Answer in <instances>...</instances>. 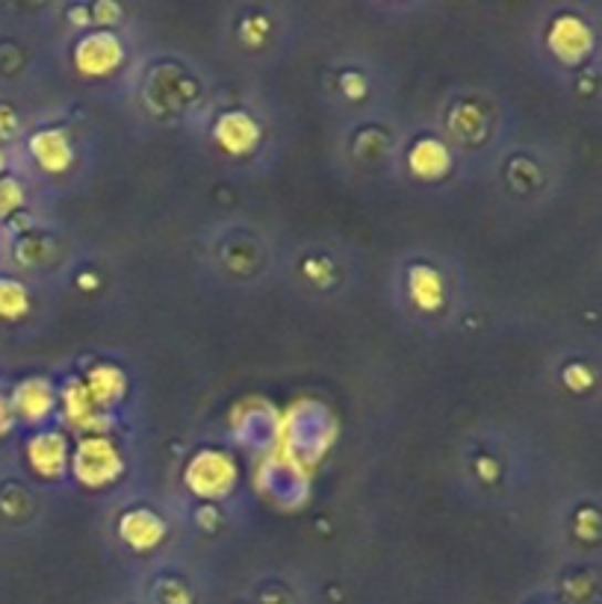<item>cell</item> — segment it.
I'll use <instances>...</instances> for the list:
<instances>
[{
    "label": "cell",
    "mask_w": 602,
    "mask_h": 604,
    "mask_svg": "<svg viewBox=\"0 0 602 604\" xmlns=\"http://www.w3.org/2000/svg\"><path fill=\"white\" fill-rule=\"evenodd\" d=\"M12 425H15L12 404H9V398H3V395H0V437H3V434H9V430H12Z\"/></svg>",
    "instance_id": "obj_16"
},
{
    "label": "cell",
    "mask_w": 602,
    "mask_h": 604,
    "mask_svg": "<svg viewBox=\"0 0 602 604\" xmlns=\"http://www.w3.org/2000/svg\"><path fill=\"white\" fill-rule=\"evenodd\" d=\"M62 407H65V419H69L71 428L89 430V437H101L106 428H110V419L106 413L92 402V395L86 393L83 381H71L62 393Z\"/></svg>",
    "instance_id": "obj_6"
},
{
    "label": "cell",
    "mask_w": 602,
    "mask_h": 604,
    "mask_svg": "<svg viewBox=\"0 0 602 604\" xmlns=\"http://www.w3.org/2000/svg\"><path fill=\"white\" fill-rule=\"evenodd\" d=\"M343 88H352V97L363 95V80L361 77H343Z\"/></svg>",
    "instance_id": "obj_18"
},
{
    "label": "cell",
    "mask_w": 602,
    "mask_h": 604,
    "mask_svg": "<svg viewBox=\"0 0 602 604\" xmlns=\"http://www.w3.org/2000/svg\"><path fill=\"white\" fill-rule=\"evenodd\" d=\"M411 299L419 310H437L443 304V281L440 274L428 265L411 269Z\"/></svg>",
    "instance_id": "obj_13"
},
{
    "label": "cell",
    "mask_w": 602,
    "mask_h": 604,
    "mask_svg": "<svg viewBox=\"0 0 602 604\" xmlns=\"http://www.w3.org/2000/svg\"><path fill=\"white\" fill-rule=\"evenodd\" d=\"M407 163L414 168V175L425 177V180H434V177H440L449 171V150L446 145H440L437 139H419L407 154Z\"/></svg>",
    "instance_id": "obj_12"
},
{
    "label": "cell",
    "mask_w": 602,
    "mask_h": 604,
    "mask_svg": "<svg viewBox=\"0 0 602 604\" xmlns=\"http://www.w3.org/2000/svg\"><path fill=\"white\" fill-rule=\"evenodd\" d=\"M27 460L35 475L56 478L65 472V464H69V439L62 437L60 430H42L39 437L27 442Z\"/></svg>",
    "instance_id": "obj_7"
},
{
    "label": "cell",
    "mask_w": 602,
    "mask_h": 604,
    "mask_svg": "<svg viewBox=\"0 0 602 604\" xmlns=\"http://www.w3.org/2000/svg\"><path fill=\"white\" fill-rule=\"evenodd\" d=\"M260 139V127L251 115L246 113H225L216 122V142L228 154H246L251 150Z\"/></svg>",
    "instance_id": "obj_10"
},
{
    "label": "cell",
    "mask_w": 602,
    "mask_h": 604,
    "mask_svg": "<svg viewBox=\"0 0 602 604\" xmlns=\"http://www.w3.org/2000/svg\"><path fill=\"white\" fill-rule=\"evenodd\" d=\"M567 375V384L573 386V389H582V386L591 384V372L588 368H579V366H570L564 372Z\"/></svg>",
    "instance_id": "obj_17"
},
{
    "label": "cell",
    "mask_w": 602,
    "mask_h": 604,
    "mask_svg": "<svg viewBox=\"0 0 602 604\" xmlns=\"http://www.w3.org/2000/svg\"><path fill=\"white\" fill-rule=\"evenodd\" d=\"M83 386H86V393L92 395V402H95L101 410L118 404L124 398V393H127L124 372L118 366H110V363H101V366L89 368Z\"/></svg>",
    "instance_id": "obj_11"
},
{
    "label": "cell",
    "mask_w": 602,
    "mask_h": 604,
    "mask_svg": "<svg viewBox=\"0 0 602 604\" xmlns=\"http://www.w3.org/2000/svg\"><path fill=\"white\" fill-rule=\"evenodd\" d=\"M30 310V295L12 278H0V319H21Z\"/></svg>",
    "instance_id": "obj_14"
},
{
    "label": "cell",
    "mask_w": 602,
    "mask_h": 604,
    "mask_svg": "<svg viewBox=\"0 0 602 604\" xmlns=\"http://www.w3.org/2000/svg\"><path fill=\"white\" fill-rule=\"evenodd\" d=\"M30 154L44 171H65L74 159V150H71V139L62 131H39L33 133L30 139Z\"/></svg>",
    "instance_id": "obj_9"
},
{
    "label": "cell",
    "mask_w": 602,
    "mask_h": 604,
    "mask_svg": "<svg viewBox=\"0 0 602 604\" xmlns=\"http://www.w3.org/2000/svg\"><path fill=\"white\" fill-rule=\"evenodd\" d=\"M21 204H24V186L15 177H0V221L21 210Z\"/></svg>",
    "instance_id": "obj_15"
},
{
    "label": "cell",
    "mask_w": 602,
    "mask_h": 604,
    "mask_svg": "<svg viewBox=\"0 0 602 604\" xmlns=\"http://www.w3.org/2000/svg\"><path fill=\"white\" fill-rule=\"evenodd\" d=\"M124 60V48L122 42L115 39L113 33H89L86 39H80L77 51H74V62L77 69L89 77H104L110 71H115Z\"/></svg>",
    "instance_id": "obj_3"
},
{
    "label": "cell",
    "mask_w": 602,
    "mask_h": 604,
    "mask_svg": "<svg viewBox=\"0 0 602 604\" xmlns=\"http://www.w3.org/2000/svg\"><path fill=\"white\" fill-rule=\"evenodd\" d=\"M549 48L556 56H561L564 62H579L582 56H588L593 48V33L591 27L584 24L582 18L575 15H561L552 21L549 27Z\"/></svg>",
    "instance_id": "obj_5"
},
{
    "label": "cell",
    "mask_w": 602,
    "mask_h": 604,
    "mask_svg": "<svg viewBox=\"0 0 602 604\" xmlns=\"http://www.w3.org/2000/svg\"><path fill=\"white\" fill-rule=\"evenodd\" d=\"M186 483L201 499H225L237 483V464L225 451L204 448L186 466Z\"/></svg>",
    "instance_id": "obj_2"
},
{
    "label": "cell",
    "mask_w": 602,
    "mask_h": 604,
    "mask_svg": "<svg viewBox=\"0 0 602 604\" xmlns=\"http://www.w3.org/2000/svg\"><path fill=\"white\" fill-rule=\"evenodd\" d=\"M74 478H77L83 487H106L113 483L124 469L122 451L115 448L113 439L106 437H83L77 442V451H74Z\"/></svg>",
    "instance_id": "obj_1"
},
{
    "label": "cell",
    "mask_w": 602,
    "mask_h": 604,
    "mask_svg": "<svg viewBox=\"0 0 602 604\" xmlns=\"http://www.w3.org/2000/svg\"><path fill=\"white\" fill-rule=\"evenodd\" d=\"M95 15H101L104 21H106V18L113 21V18H118V7H106V3H101V7L95 9Z\"/></svg>",
    "instance_id": "obj_19"
},
{
    "label": "cell",
    "mask_w": 602,
    "mask_h": 604,
    "mask_svg": "<svg viewBox=\"0 0 602 604\" xmlns=\"http://www.w3.org/2000/svg\"><path fill=\"white\" fill-rule=\"evenodd\" d=\"M118 534L131 549L136 552H148L154 545L163 543V537H166V525H163V519L154 513V510H127L118 522Z\"/></svg>",
    "instance_id": "obj_8"
},
{
    "label": "cell",
    "mask_w": 602,
    "mask_h": 604,
    "mask_svg": "<svg viewBox=\"0 0 602 604\" xmlns=\"http://www.w3.org/2000/svg\"><path fill=\"white\" fill-rule=\"evenodd\" d=\"M12 413L18 419L30 421V425H39L51 416L53 404H56V393L48 377H27L12 389Z\"/></svg>",
    "instance_id": "obj_4"
},
{
    "label": "cell",
    "mask_w": 602,
    "mask_h": 604,
    "mask_svg": "<svg viewBox=\"0 0 602 604\" xmlns=\"http://www.w3.org/2000/svg\"><path fill=\"white\" fill-rule=\"evenodd\" d=\"M3 168H7V154L0 150V171H3Z\"/></svg>",
    "instance_id": "obj_20"
}]
</instances>
